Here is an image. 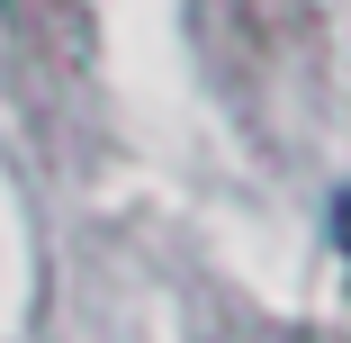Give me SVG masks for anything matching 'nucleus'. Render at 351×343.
Returning <instances> with one entry per match:
<instances>
[{"label": "nucleus", "mask_w": 351, "mask_h": 343, "mask_svg": "<svg viewBox=\"0 0 351 343\" xmlns=\"http://www.w3.org/2000/svg\"><path fill=\"white\" fill-rule=\"evenodd\" d=\"M333 244H351V190L333 199Z\"/></svg>", "instance_id": "nucleus-1"}]
</instances>
